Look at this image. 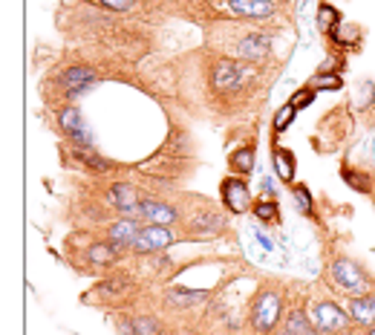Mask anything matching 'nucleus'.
I'll return each mask as SVG.
<instances>
[{
	"mask_svg": "<svg viewBox=\"0 0 375 335\" xmlns=\"http://www.w3.org/2000/svg\"><path fill=\"white\" fill-rule=\"evenodd\" d=\"M75 156H79L84 165H90V168H96V171H107V162L90 148V145H75Z\"/></svg>",
	"mask_w": 375,
	"mask_h": 335,
	"instance_id": "nucleus-19",
	"label": "nucleus"
},
{
	"mask_svg": "<svg viewBox=\"0 0 375 335\" xmlns=\"http://www.w3.org/2000/svg\"><path fill=\"white\" fill-rule=\"evenodd\" d=\"M119 254H121V249H119V246H113L110 240L93 243V246L87 249V260H90V263H96V266H107V263H113Z\"/></svg>",
	"mask_w": 375,
	"mask_h": 335,
	"instance_id": "nucleus-14",
	"label": "nucleus"
},
{
	"mask_svg": "<svg viewBox=\"0 0 375 335\" xmlns=\"http://www.w3.org/2000/svg\"><path fill=\"white\" fill-rule=\"evenodd\" d=\"M274 168H277V176L283 182H291L294 179V154L286 148H277L274 151Z\"/></svg>",
	"mask_w": 375,
	"mask_h": 335,
	"instance_id": "nucleus-17",
	"label": "nucleus"
},
{
	"mask_svg": "<svg viewBox=\"0 0 375 335\" xmlns=\"http://www.w3.org/2000/svg\"><path fill=\"white\" fill-rule=\"evenodd\" d=\"M254 214H257L260 223H277V220H280L277 203H257V206H254Z\"/></svg>",
	"mask_w": 375,
	"mask_h": 335,
	"instance_id": "nucleus-20",
	"label": "nucleus"
},
{
	"mask_svg": "<svg viewBox=\"0 0 375 335\" xmlns=\"http://www.w3.org/2000/svg\"><path fill=\"white\" fill-rule=\"evenodd\" d=\"M260 188H263V191H269V194H271V188H274V182H271V179H269V176H263V182H260Z\"/></svg>",
	"mask_w": 375,
	"mask_h": 335,
	"instance_id": "nucleus-30",
	"label": "nucleus"
},
{
	"mask_svg": "<svg viewBox=\"0 0 375 335\" xmlns=\"http://www.w3.org/2000/svg\"><path fill=\"white\" fill-rule=\"evenodd\" d=\"M280 312H283V301H280V295L277 292H260V298L254 301V306H251V326L257 329V332H263V335H269V332H274V326H277V321H280Z\"/></svg>",
	"mask_w": 375,
	"mask_h": 335,
	"instance_id": "nucleus-1",
	"label": "nucleus"
},
{
	"mask_svg": "<svg viewBox=\"0 0 375 335\" xmlns=\"http://www.w3.org/2000/svg\"><path fill=\"white\" fill-rule=\"evenodd\" d=\"M101 4L107 6V9H116V12H124L130 4H133V0H101Z\"/></svg>",
	"mask_w": 375,
	"mask_h": 335,
	"instance_id": "nucleus-29",
	"label": "nucleus"
},
{
	"mask_svg": "<svg viewBox=\"0 0 375 335\" xmlns=\"http://www.w3.org/2000/svg\"><path fill=\"white\" fill-rule=\"evenodd\" d=\"M309 87H312L315 93H318V90H341L344 81H341L338 76H318V79L309 81Z\"/></svg>",
	"mask_w": 375,
	"mask_h": 335,
	"instance_id": "nucleus-23",
	"label": "nucleus"
},
{
	"mask_svg": "<svg viewBox=\"0 0 375 335\" xmlns=\"http://www.w3.org/2000/svg\"><path fill=\"white\" fill-rule=\"evenodd\" d=\"M229 9L234 15H243V18H269L274 12L271 0H231Z\"/></svg>",
	"mask_w": 375,
	"mask_h": 335,
	"instance_id": "nucleus-11",
	"label": "nucleus"
},
{
	"mask_svg": "<svg viewBox=\"0 0 375 335\" xmlns=\"http://www.w3.org/2000/svg\"><path fill=\"white\" fill-rule=\"evenodd\" d=\"M269 46H271V41L266 38V35H249V38H243V44H240V55L246 58V61H263L266 55H269Z\"/></svg>",
	"mask_w": 375,
	"mask_h": 335,
	"instance_id": "nucleus-12",
	"label": "nucleus"
},
{
	"mask_svg": "<svg viewBox=\"0 0 375 335\" xmlns=\"http://www.w3.org/2000/svg\"><path fill=\"white\" fill-rule=\"evenodd\" d=\"M139 231H141V226H139V220L136 217H121V220H116L110 229H107V237L104 240H110L113 246H119L121 251L127 249V246H133L136 243V237H139Z\"/></svg>",
	"mask_w": 375,
	"mask_h": 335,
	"instance_id": "nucleus-8",
	"label": "nucleus"
},
{
	"mask_svg": "<svg viewBox=\"0 0 375 335\" xmlns=\"http://www.w3.org/2000/svg\"><path fill=\"white\" fill-rule=\"evenodd\" d=\"M294 196H297V203H300V211H304V214H312V199H309V191H306L304 185L294 188Z\"/></svg>",
	"mask_w": 375,
	"mask_h": 335,
	"instance_id": "nucleus-28",
	"label": "nucleus"
},
{
	"mask_svg": "<svg viewBox=\"0 0 375 335\" xmlns=\"http://www.w3.org/2000/svg\"><path fill=\"white\" fill-rule=\"evenodd\" d=\"M332 38L338 44H355L358 41V26H341V29L332 32Z\"/></svg>",
	"mask_w": 375,
	"mask_h": 335,
	"instance_id": "nucleus-27",
	"label": "nucleus"
},
{
	"mask_svg": "<svg viewBox=\"0 0 375 335\" xmlns=\"http://www.w3.org/2000/svg\"><path fill=\"white\" fill-rule=\"evenodd\" d=\"M93 81H96V73L90 70V66H69V70L61 76V87H66L69 99L81 96Z\"/></svg>",
	"mask_w": 375,
	"mask_h": 335,
	"instance_id": "nucleus-9",
	"label": "nucleus"
},
{
	"mask_svg": "<svg viewBox=\"0 0 375 335\" xmlns=\"http://www.w3.org/2000/svg\"><path fill=\"white\" fill-rule=\"evenodd\" d=\"M205 298H208L205 289H196V292H191V289H171L168 292V304L176 306V309H191V306L202 304Z\"/></svg>",
	"mask_w": 375,
	"mask_h": 335,
	"instance_id": "nucleus-15",
	"label": "nucleus"
},
{
	"mask_svg": "<svg viewBox=\"0 0 375 335\" xmlns=\"http://www.w3.org/2000/svg\"><path fill=\"white\" fill-rule=\"evenodd\" d=\"M349 315L364 324V326H372L375 324V295H358L352 304H349Z\"/></svg>",
	"mask_w": 375,
	"mask_h": 335,
	"instance_id": "nucleus-13",
	"label": "nucleus"
},
{
	"mask_svg": "<svg viewBox=\"0 0 375 335\" xmlns=\"http://www.w3.org/2000/svg\"><path fill=\"white\" fill-rule=\"evenodd\" d=\"M294 113H297V110H294L291 104H286V107H280V110H277V116H274V130H277V133H280V130H286V127L291 124V119H294Z\"/></svg>",
	"mask_w": 375,
	"mask_h": 335,
	"instance_id": "nucleus-25",
	"label": "nucleus"
},
{
	"mask_svg": "<svg viewBox=\"0 0 375 335\" xmlns=\"http://www.w3.org/2000/svg\"><path fill=\"white\" fill-rule=\"evenodd\" d=\"M312 324H315V321H309V315H306L304 309H294V312H289V318H286L283 335H315Z\"/></svg>",
	"mask_w": 375,
	"mask_h": 335,
	"instance_id": "nucleus-16",
	"label": "nucleus"
},
{
	"mask_svg": "<svg viewBox=\"0 0 375 335\" xmlns=\"http://www.w3.org/2000/svg\"><path fill=\"white\" fill-rule=\"evenodd\" d=\"M127 217L144 220L147 226H168V223H174L179 214H176V209L159 203V199H141V203H139Z\"/></svg>",
	"mask_w": 375,
	"mask_h": 335,
	"instance_id": "nucleus-6",
	"label": "nucleus"
},
{
	"mask_svg": "<svg viewBox=\"0 0 375 335\" xmlns=\"http://www.w3.org/2000/svg\"><path fill=\"white\" fill-rule=\"evenodd\" d=\"M136 332L139 335H156L159 332V321L156 318H136Z\"/></svg>",
	"mask_w": 375,
	"mask_h": 335,
	"instance_id": "nucleus-26",
	"label": "nucleus"
},
{
	"mask_svg": "<svg viewBox=\"0 0 375 335\" xmlns=\"http://www.w3.org/2000/svg\"><path fill=\"white\" fill-rule=\"evenodd\" d=\"M222 199H225V206H229L234 214H246L249 209V188L243 179L237 176H229V179H222Z\"/></svg>",
	"mask_w": 375,
	"mask_h": 335,
	"instance_id": "nucleus-7",
	"label": "nucleus"
},
{
	"mask_svg": "<svg viewBox=\"0 0 375 335\" xmlns=\"http://www.w3.org/2000/svg\"><path fill=\"white\" fill-rule=\"evenodd\" d=\"M176 240V234L168 229V226H144L133 243V251L139 254H154L159 249H168L171 243Z\"/></svg>",
	"mask_w": 375,
	"mask_h": 335,
	"instance_id": "nucleus-4",
	"label": "nucleus"
},
{
	"mask_svg": "<svg viewBox=\"0 0 375 335\" xmlns=\"http://www.w3.org/2000/svg\"><path fill=\"white\" fill-rule=\"evenodd\" d=\"M315 101V90L312 87H304V90H297L294 96H291V107L294 110H304V107H309Z\"/></svg>",
	"mask_w": 375,
	"mask_h": 335,
	"instance_id": "nucleus-24",
	"label": "nucleus"
},
{
	"mask_svg": "<svg viewBox=\"0 0 375 335\" xmlns=\"http://www.w3.org/2000/svg\"><path fill=\"white\" fill-rule=\"evenodd\" d=\"M338 21H341L338 9H332V6H326V4H324V6H321V12H318V26L329 32V29H335V26H338Z\"/></svg>",
	"mask_w": 375,
	"mask_h": 335,
	"instance_id": "nucleus-21",
	"label": "nucleus"
},
{
	"mask_svg": "<svg viewBox=\"0 0 375 335\" xmlns=\"http://www.w3.org/2000/svg\"><path fill=\"white\" fill-rule=\"evenodd\" d=\"M344 179H346V185H352V188H355V191H361V194H369V191H372V182H369V176H366V174L344 171Z\"/></svg>",
	"mask_w": 375,
	"mask_h": 335,
	"instance_id": "nucleus-22",
	"label": "nucleus"
},
{
	"mask_svg": "<svg viewBox=\"0 0 375 335\" xmlns=\"http://www.w3.org/2000/svg\"><path fill=\"white\" fill-rule=\"evenodd\" d=\"M332 278H335V284L344 292H358L361 295L366 289V275L361 272V266L352 263V260H346V257H341V260L332 263Z\"/></svg>",
	"mask_w": 375,
	"mask_h": 335,
	"instance_id": "nucleus-5",
	"label": "nucleus"
},
{
	"mask_svg": "<svg viewBox=\"0 0 375 335\" xmlns=\"http://www.w3.org/2000/svg\"><path fill=\"white\" fill-rule=\"evenodd\" d=\"M231 171H234V174H243V176L254 171V148H251V145L231 154Z\"/></svg>",
	"mask_w": 375,
	"mask_h": 335,
	"instance_id": "nucleus-18",
	"label": "nucleus"
},
{
	"mask_svg": "<svg viewBox=\"0 0 375 335\" xmlns=\"http://www.w3.org/2000/svg\"><path fill=\"white\" fill-rule=\"evenodd\" d=\"M249 79V70L240 66L237 61H229V58H219V64L214 66V84L219 93H237Z\"/></svg>",
	"mask_w": 375,
	"mask_h": 335,
	"instance_id": "nucleus-2",
	"label": "nucleus"
},
{
	"mask_svg": "<svg viewBox=\"0 0 375 335\" xmlns=\"http://www.w3.org/2000/svg\"><path fill=\"white\" fill-rule=\"evenodd\" d=\"M349 318L352 315H346L338 304H329V301L312 306V321L321 332H344L349 326Z\"/></svg>",
	"mask_w": 375,
	"mask_h": 335,
	"instance_id": "nucleus-3",
	"label": "nucleus"
},
{
	"mask_svg": "<svg viewBox=\"0 0 375 335\" xmlns=\"http://www.w3.org/2000/svg\"><path fill=\"white\" fill-rule=\"evenodd\" d=\"M366 335H375V324H372V326H369V329H366Z\"/></svg>",
	"mask_w": 375,
	"mask_h": 335,
	"instance_id": "nucleus-31",
	"label": "nucleus"
},
{
	"mask_svg": "<svg viewBox=\"0 0 375 335\" xmlns=\"http://www.w3.org/2000/svg\"><path fill=\"white\" fill-rule=\"evenodd\" d=\"M107 199H110V206H116V209L124 211V214H130V211L141 203V199H139V191H136L133 185H127V182H116V185H110Z\"/></svg>",
	"mask_w": 375,
	"mask_h": 335,
	"instance_id": "nucleus-10",
	"label": "nucleus"
}]
</instances>
